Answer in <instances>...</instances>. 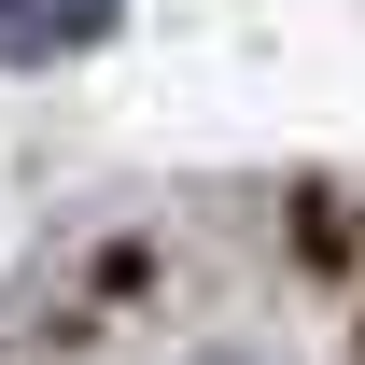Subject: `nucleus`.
Wrapping results in <instances>:
<instances>
[{
  "mask_svg": "<svg viewBox=\"0 0 365 365\" xmlns=\"http://www.w3.org/2000/svg\"><path fill=\"white\" fill-rule=\"evenodd\" d=\"M113 14H127V0H0V71H43V56L113 43Z\"/></svg>",
  "mask_w": 365,
  "mask_h": 365,
  "instance_id": "obj_2",
  "label": "nucleus"
},
{
  "mask_svg": "<svg viewBox=\"0 0 365 365\" xmlns=\"http://www.w3.org/2000/svg\"><path fill=\"white\" fill-rule=\"evenodd\" d=\"M0 365H365V225L323 197L127 211L14 309Z\"/></svg>",
  "mask_w": 365,
  "mask_h": 365,
  "instance_id": "obj_1",
  "label": "nucleus"
}]
</instances>
